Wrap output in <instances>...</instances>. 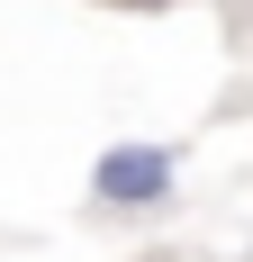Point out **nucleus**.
Segmentation results:
<instances>
[{"label":"nucleus","mask_w":253,"mask_h":262,"mask_svg":"<svg viewBox=\"0 0 253 262\" xmlns=\"http://www.w3.org/2000/svg\"><path fill=\"white\" fill-rule=\"evenodd\" d=\"M109 9H172V0H109Z\"/></svg>","instance_id":"f03ea898"},{"label":"nucleus","mask_w":253,"mask_h":262,"mask_svg":"<svg viewBox=\"0 0 253 262\" xmlns=\"http://www.w3.org/2000/svg\"><path fill=\"white\" fill-rule=\"evenodd\" d=\"M172 181H181L172 145H109V154L91 163V199H100V208H163Z\"/></svg>","instance_id":"f257e3e1"}]
</instances>
